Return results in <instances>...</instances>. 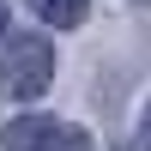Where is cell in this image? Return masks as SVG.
<instances>
[{"instance_id": "cell-1", "label": "cell", "mask_w": 151, "mask_h": 151, "mask_svg": "<svg viewBox=\"0 0 151 151\" xmlns=\"http://www.w3.org/2000/svg\"><path fill=\"white\" fill-rule=\"evenodd\" d=\"M48 79H55V55H48L42 42L24 36V42L6 48V91H12V97H36Z\"/></svg>"}, {"instance_id": "cell-2", "label": "cell", "mask_w": 151, "mask_h": 151, "mask_svg": "<svg viewBox=\"0 0 151 151\" xmlns=\"http://www.w3.org/2000/svg\"><path fill=\"white\" fill-rule=\"evenodd\" d=\"M6 151H91L79 127H55V121H12Z\"/></svg>"}, {"instance_id": "cell-3", "label": "cell", "mask_w": 151, "mask_h": 151, "mask_svg": "<svg viewBox=\"0 0 151 151\" xmlns=\"http://www.w3.org/2000/svg\"><path fill=\"white\" fill-rule=\"evenodd\" d=\"M36 18H48V24H79V18H85V0H36Z\"/></svg>"}, {"instance_id": "cell-4", "label": "cell", "mask_w": 151, "mask_h": 151, "mask_svg": "<svg viewBox=\"0 0 151 151\" xmlns=\"http://www.w3.org/2000/svg\"><path fill=\"white\" fill-rule=\"evenodd\" d=\"M0 30H6V12H0Z\"/></svg>"}]
</instances>
